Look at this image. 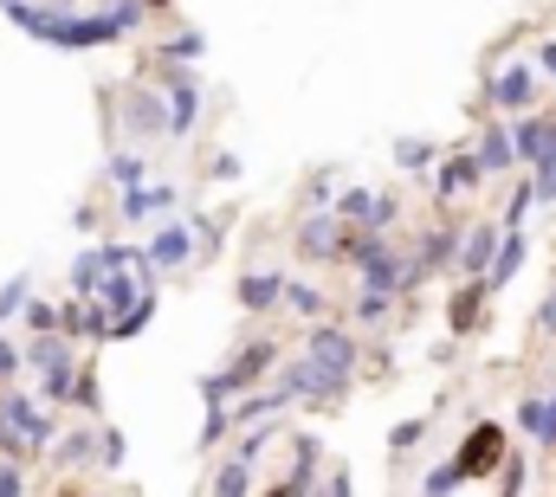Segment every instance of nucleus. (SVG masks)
Instances as JSON below:
<instances>
[{
  "label": "nucleus",
  "instance_id": "nucleus-11",
  "mask_svg": "<svg viewBox=\"0 0 556 497\" xmlns=\"http://www.w3.org/2000/svg\"><path fill=\"white\" fill-rule=\"evenodd\" d=\"M124 136L130 142H168V117H162V98L149 85L124 91Z\"/></svg>",
  "mask_w": 556,
  "mask_h": 497
},
{
  "label": "nucleus",
  "instance_id": "nucleus-20",
  "mask_svg": "<svg viewBox=\"0 0 556 497\" xmlns=\"http://www.w3.org/2000/svg\"><path fill=\"white\" fill-rule=\"evenodd\" d=\"M485 297H492V291H485L479 278H466V284L446 297V330H453V336H472V330H479V317H485Z\"/></svg>",
  "mask_w": 556,
  "mask_h": 497
},
{
  "label": "nucleus",
  "instance_id": "nucleus-34",
  "mask_svg": "<svg viewBox=\"0 0 556 497\" xmlns=\"http://www.w3.org/2000/svg\"><path fill=\"white\" fill-rule=\"evenodd\" d=\"M389 310H395V297H376V291H356V323H363V330H376V323H389Z\"/></svg>",
  "mask_w": 556,
  "mask_h": 497
},
{
  "label": "nucleus",
  "instance_id": "nucleus-10",
  "mask_svg": "<svg viewBox=\"0 0 556 497\" xmlns=\"http://www.w3.org/2000/svg\"><path fill=\"white\" fill-rule=\"evenodd\" d=\"M343 233H350V227H343L337 214H304L298 233H291V246H298V258H311V265H337Z\"/></svg>",
  "mask_w": 556,
  "mask_h": 497
},
{
  "label": "nucleus",
  "instance_id": "nucleus-27",
  "mask_svg": "<svg viewBox=\"0 0 556 497\" xmlns=\"http://www.w3.org/2000/svg\"><path fill=\"white\" fill-rule=\"evenodd\" d=\"M155 310H162V297H155V291H149V297H137L124 317H111V343H137L142 330L155 323Z\"/></svg>",
  "mask_w": 556,
  "mask_h": 497
},
{
  "label": "nucleus",
  "instance_id": "nucleus-19",
  "mask_svg": "<svg viewBox=\"0 0 556 497\" xmlns=\"http://www.w3.org/2000/svg\"><path fill=\"white\" fill-rule=\"evenodd\" d=\"M525 258H531V240H525V233H498V252H492V265H485L479 284H485V291H505V284L525 271Z\"/></svg>",
  "mask_w": 556,
  "mask_h": 497
},
{
  "label": "nucleus",
  "instance_id": "nucleus-9",
  "mask_svg": "<svg viewBox=\"0 0 556 497\" xmlns=\"http://www.w3.org/2000/svg\"><path fill=\"white\" fill-rule=\"evenodd\" d=\"M511 155L518 168H538V162H556V111H531V117H511Z\"/></svg>",
  "mask_w": 556,
  "mask_h": 497
},
{
  "label": "nucleus",
  "instance_id": "nucleus-43",
  "mask_svg": "<svg viewBox=\"0 0 556 497\" xmlns=\"http://www.w3.org/2000/svg\"><path fill=\"white\" fill-rule=\"evenodd\" d=\"M531 323H538L544 336H556V284L544 291V304H538V317H531Z\"/></svg>",
  "mask_w": 556,
  "mask_h": 497
},
{
  "label": "nucleus",
  "instance_id": "nucleus-36",
  "mask_svg": "<svg viewBox=\"0 0 556 497\" xmlns=\"http://www.w3.org/2000/svg\"><path fill=\"white\" fill-rule=\"evenodd\" d=\"M415 492H420V497H453V492H459V472H453V466H427Z\"/></svg>",
  "mask_w": 556,
  "mask_h": 497
},
{
  "label": "nucleus",
  "instance_id": "nucleus-21",
  "mask_svg": "<svg viewBox=\"0 0 556 497\" xmlns=\"http://www.w3.org/2000/svg\"><path fill=\"white\" fill-rule=\"evenodd\" d=\"M472 162L485 168V181H492V175H511V168H518V155H511V129H505V124L479 129V142H472Z\"/></svg>",
  "mask_w": 556,
  "mask_h": 497
},
{
  "label": "nucleus",
  "instance_id": "nucleus-15",
  "mask_svg": "<svg viewBox=\"0 0 556 497\" xmlns=\"http://www.w3.org/2000/svg\"><path fill=\"white\" fill-rule=\"evenodd\" d=\"M498 233H505L498 220H479V227H459V258H453V265H459L466 278H485V265H492V252H498Z\"/></svg>",
  "mask_w": 556,
  "mask_h": 497
},
{
  "label": "nucleus",
  "instance_id": "nucleus-45",
  "mask_svg": "<svg viewBox=\"0 0 556 497\" xmlns=\"http://www.w3.org/2000/svg\"><path fill=\"white\" fill-rule=\"evenodd\" d=\"M538 65H544V72L556 78V39H544V46H538Z\"/></svg>",
  "mask_w": 556,
  "mask_h": 497
},
{
  "label": "nucleus",
  "instance_id": "nucleus-38",
  "mask_svg": "<svg viewBox=\"0 0 556 497\" xmlns=\"http://www.w3.org/2000/svg\"><path fill=\"white\" fill-rule=\"evenodd\" d=\"M492 497H525V453H505V466H498V492Z\"/></svg>",
  "mask_w": 556,
  "mask_h": 497
},
{
  "label": "nucleus",
  "instance_id": "nucleus-39",
  "mask_svg": "<svg viewBox=\"0 0 556 497\" xmlns=\"http://www.w3.org/2000/svg\"><path fill=\"white\" fill-rule=\"evenodd\" d=\"M26 297H33V278H26V271H20V278H7V284H0V323H7V317H20V304H26Z\"/></svg>",
  "mask_w": 556,
  "mask_h": 497
},
{
  "label": "nucleus",
  "instance_id": "nucleus-44",
  "mask_svg": "<svg viewBox=\"0 0 556 497\" xmlns=\"http://www.w3.org/2000/svg\"><path fill=\"white\" fill-rule=\"evenodd\" d=\"M214 181H240V155L220 149V155H214Z\"/></svg>",
  "mask_w": 556,
  "mask_h": 497
},
{
  "label": "nucleus",
  "instance_id": "nucleus-5",
  "mask_svg": "<svg viewBox=\"0 0 556 497\" xmlns=\"http://www.w3.org/2000/svg\"><path fill=\"white\" fill-rule=\"evenodd\" d=\"M155 98H162V117H168V142H188L201 124V72L194 65H168L155 78Z\"/></svg>",
  "mask_w": 556,
  "mask_h": 497
},
{
  "label": "nucleus",
  "instance_id": "nucleus-16",
  "mask_svg": "<svg viewBox=\"0 0 556 497\" xmlns=\"http://www.w3.org/2000/svg\"><path fill=\"white\" fill-rule=\"evenodd\" d=\"M233 297H240V310H247V317H273L278 297H285V271H266V265H260V271H247V278L233 284Z\"/></svg>",
  "mask_w": 556,
  "mask_h": 497
},
{
  "label": "nucleus",
  "instance_id": "nucleus-25",
  "mask_svg": "<svg viewBox=\"0 0 556 497\" xmlns=\"http://www.w3.org/2000/svg\"><path fill=\"white\" fill-rule=\"evenodd\" d=\"M453 258H459V227H427L420 233V252H415L420 271H446Z\"/></svg>",
  "mask_w": 556,
  "mask_h": 497
},
{
  "label": "nucleus",
  "instance_id": "nucleus-40",
  "mask_svg": "<svg viewBox=\"0 0 556 497\" xmlns=\"http://www.w3.org/2000/svg\"><path fill=\"white\" fill-rule=\"evenodd\" d=\"M531 207H556V162L531 168Z\"/></svg>",
  "mask_w": 556,
  "mask_h": 497
},
{
  "label": "nucleus",
  "instance_id": "nucleus-17",
  "mask_svg": "<svg viewBox=\"0 0 556 497\" xmlns=\"http://www.w3.org/2000/svg\"><path fill=\"white\" fill-rule=\"evenodd\" d=\"M46 453H52V466H59V472L72 479V472L98 466V426H72V433H59V439H52Z\"/></svg>",
  "mask_w": 556,
  "mask_h": 497
},
{
  "label": "nucleus",
  "instance_id": "nucleus-18",
  "mask_svg": "<svg viewBox=\"0 0 556 497\" xmlns=\"http://www.w3.org/2000/svg\"><path fill=\"white\" fill-rule=\"evenodd\" d=\"M72 362H78V356H72L65 336H26V343H20V369H33L39 381L59 374V369H72Z\"/></svg>",
  "mask_w": 556,
  "mask_h": 497
},
{
  "label": "nucleus",
  "instance_id": "nucleus-2",
  "mask_svg": "<svg viewBox=\"0 0 556 497\" xmlns=\"http://www.w3.org/2000/svg\"><path fill=\"white\" fill-rule=\"evenodd\" d=\"M278 369V336H240V349L227 356V369L201 374V400H240L247 387H266V374Z\"/></svg>",
  "mask_w": 556,
  "mask_h": 497
},
{
  "label": "nucleus",
  "instance_id": "nucleus-30",
  "mask_svg": "<svg viewBox=\"0 0 556 497\" xmlns=\"http://www.w3.org/2000/svg\"><path fill=\"white\" fill-rule=\"evenodd\" d=\"M395 168H402V175H427V168H433V142H427V136H402V142H395Z\"/></svg>",
  "mask_w": 556,
  "mask_h": 497
},
{
  "label": "nucleus",
  "instance_id": "nucleus-33",
  "mask_svg": "<svg viewBox=\"0 0 556 497\" xmlns=\"http://www.w3.org/2000/svg\"><path fill=\"white\" fill-rule=\"evenodd\" d=\"M124 459H130V439L117 426H98V466L104 472H124Z\"/></svg>",
  "mask_w": 556,
  "mask_h": 497
},
{
  "label": "nucleus",
  "instance_id": "nucleus-13",
  "mask_svg": "<svg viewBox=\"0 0 556 497\" xmlns=\"http://www.w3.org/2000/svg\"><path fill=\"white\" fill-rule=\"evenodd\" d=\"M59 336L65 343H111V317L98 297H65L59 304Z\"/></svg>",
  "mask_w": 556,
  "mask_h": 497
},
{
  "label": "nucleus",
  "instance_id": "nucleus-31",
  "mask_svg": "<svg viewBox=\"0 0 556 497\" xmlns=\"http://www.w3.org/2000/svg\"><path fill=\"white\" fill-rule=\"evenodd\" d=\"M65 407H78V413H91V420L104 413V394H98V374L85 369V362H78V374H72V400H65Z\"/></svg>",
  "mask_w": 556,
  "mask_h": 497
},
{
  "label": "nucleus",
  "instance_id": "nucleus-3",
  "mask_svg": "<svg viewBox=\"0 0 556 497\" xmlns=\"http://www.w3.org/2000/svg\"><path fill=\"white\" fill-rule=\"evenodd\" d=\"M505 453H511V433L498 426V420H472L466 433H459V446H453V472H459V485H492L498 479V466H505Z\"/></svg>",
  "mask_w": 556,
  "mask_h": 497
},
{
  "label": "nucleus",
  "instance_id": "nucleus-46",
  "mask_svg": "<svg viewBox=\"0 0 556 497\" xmlns=\"http://www.w3.org/2000/svg\"><path fill=\"white\" fill-rule=\"evenodd\" d=\"M142 13H162V7H175V0H137Z\"/></svg>",
  "mask_w": 556,
  "mask_h": 497
},
{
  "label": "nucleus",
  "instance_id": "nucleus-41",
  "mask_svg": "<svg viewBox=\"0 0 556 497\" xmlns=\"http://www.w3.org/2000/svg\"><path fill=\"white\" fill-rule=\"evenodd\" d=\"M0 497H26V466L0 459Z\"/></svg>",
  "mask_w": 556,
  "mask_h": 497
},
{
  "label": "nucleus",
  "instance_id": "nucleus-23",
  "mask_svg": "<svg viewBox=\"0 0 556 497\" xmlns=\"http://www.w3.org/2000/svg\"><path fill=\"white\" fill-rule=\"evenodd\" d=\"M285 446H291V472H285V485H291V492H311V479H317V466H324L317 433H285Z\"/></svg>",
  "mask_w": 556,
  "mask_h": 497
},
{
  "label": "nucleus",
  "instance_id": "nucleus-4",
  "mask_svg": "<svg viewBox=\"0 0 556 497\" xmlns=\"http://www.w3.org/2000/svg\"><path fill=\"white\" fill-rule=\"evenodd\" d=\"M298 356H304L311 369H324L337 387H350V381H356V369H363V343H356L350 330H337V323H311Z\"/></svg>",
  "mask_w": 556,
  "mask_h": 497
},
{
  "label": "nucleus",
  "instance_id": "nucleus-26",
  "mask_svg": "<svg viewBox=\"0 0 556 497\" xmlns=\"http://www.w3.org/2000/svg\"><path fill=\"white\" fill-rule=\"evenodd\" d=\"M104 181H111L117 194H130V188H142V181H149V162H142V149H117V155L104 162Z\"/></svg>",
  "mask_w": 556,
  "mask_h": 497
},
{
  "label": "nucleus",
  "instance_id": "nucleus-14",
  "mask_svg": "<svg viewBox=\"0 0 556 497\" xmlns=\"http://www.w3.org/2000/svg\"><path fill=\"white\" fill-rule=\"evenodd\" d=\"M175 207H181V188H175V181H142V188H130V194H117L124 227H142V220L175 214Z\"/></svg>",
  "mask_w": 556,
  "mask_h": 497
},
{
  "label": "nucleus",
  "instance_id": "nucleus-6",
  "mask_svg": "<svg viewBox=\"0 0 556 497\" xmlns=\"http://www.w3.org/2000/svg\"><path fill=\"white\" fill-rule=\"evenodd\" d=\"M330 214H337L343 227H356V233H389V227L402 220V201H395V194H376V188H363V181H350V188L330 194Z\"/></svg>",
  "mask_w": 556,
  "mask_h": 497
},
{
  "label": "nucleus",
  "instance_id": "nucleus-29",
  "mask_svg": "<svg viewBox=\"0 0 556 497\" xmlns=\"http://www.w3.org/2000/svg\"><path fill=\"white\" fill-rule=\"evenodd\" d=\"M207 52V39L194 33V26H181V33H168V46H162V65H194Z\"/></svg>",
  "mask_w": 556,
  "mask_h": 497
},
{
  "label": "nucleus",
  "instance_id": "nucleus-47",
  "mask_svg": "<svg viewBox=\"0 0 556 497\" xmlns=\"http://www.w3.org/2000/svg\"><path fill=\"white\" fill-rule=\"evenodd\" d=\"M266 497H304V492H291V485H285V479H278V485H273V492H266Z\"/></svg>",
  "mask_w": 556,
  "mask_h": 497
},
{
  "label": "nucleus",
  "instance_id": "nucleus-1",
  "mask_svg": "<svg viewBox=\"0 0 556 497\" xmlns=\"http://www.w3.org/2000/svg\"><path fill=\"white\" fill-rule=\"evenodd\" d=\"M52 439H59L52 407H46L39 394H26V387H0V459L26 466V459H39Z\"/></svg>",
  "mask_w": 556,
  "mask_h": 497
},
{
  "label": "nucleus",
  "instance_id": "nucleus-35",
  "mask_svg": "<svg viewBox=\"0 0 556 497\" xmlns=\"http://www.w3.org/2000/svg\"><path fill=\"white\" fill-rule=\"evenodd\" d=\"M201 407H207V420H201V446L214 453V446L233 433V420H227V407H220V400H201Z\"/></svg>",
  "mask_w": 556,
  "mask_h": 497
},
{
  "label": "nucleus",
  "instance_id": "nucleus-7",
  "mask_svg": "<svg viewBox=\"0 0 556 497\" xmlns=\"http://www.w3.org/2000/svg\"><path fill=\"white\" fill-rule=\"evenodd\" d=\"M538 85H544L538 65H525V59H518V65H498V72L485 78V104L505 111V117H531V111H538Z\"/></svg>",
  "mask_w": 556,
  "mask_h": 497
},
{
  "label": "nucleus",
  "instance_id": "nucleus-37",
  "mask_svg": "<svg viewBox=\"0 0 556 497\" xmlns=\"http://www.w3.org/2000/svg\"><path fill=\"white\" fill-rule=\"evenodd\" d=\"M420 439H427V420H395V426H389V453H415Z\"/></svg>",
  "mask_w": 556,
  "mask_h": 497
},
{
  "label": "nucleus",
  "instance_id": "nucleus-28",
  "mask_svg": "<svg viewBox=\"0 0 556 497\" xmlns=\"http://www.w3.org/2000/svg\"><path fill=\"white\" fill-rule=\"evenodd\" d=\"M207 497H253V472H247V466H233V459H220V466H214V479H207Z\"/></svg>",
  "mask_w": 556,
  "mask_h": 497
},
{
  "label": "nucleus",
  "instance_id": "nucleus-22",
  "mask_svg": "<svg viewBox=\"0 0 556 497\" xmlns=\"http://www.w3.org/2000/svg\"><path fill=\"white\" fill-rule=\"evenodd\" d=\"M278 310H291V317H304V323H324L330 297H324V284H311V278H285V297H278Z\"/></svg>",
  "mask_w": 556,
  "mask_h": 497
},
{
  "label": "nucleus",
  "instance_id": "nucleus-32",
  "mask_svg": "<svg viewBox=\"0 0 556 497\" xmlns=\"http://www.w3.org/2000/svg\"><path fill=\"white\" fill-rule=\"evenodd\" d=\"M20 317H26V336H59V304L26 297V304H20Z\"/></svg>",
  "mask_w": 556,
  "mask_h": 497
},
{
  "label": "nucleus",
  "instance_id": "nucleus-8",
  "mask_svg": "<svg viewBox=\"0 0 556 497\" xmlns=\"http://www.w3.org/2000/svg\"><path fill=\"white\" fill-rule=\"evenodd\" d=\"M194 258H201V240H194V227H188V220H162V227L149 233V246H142V265H149L155 278L188 271Z\"/></svg>",
  "mask_w": 556,
  "mask_h": 497
},
{
  "label": "nucleus",
  "instance_id": "nucleus-12",
  "mask_svg": "<svg viewBox=\"0 0 556 497\" xmlns=\"http://www.w3.org/2000/svg\"><path fill=\"white\" fill-rule=\"evenodd\" d=\"M472 188H485V168L472 162V149H453V155L427 175V194H433V201H459V194H472Z\"/></svg>",
  "mask_w": 556,
  "mask_h": 497
},
{
  "label": "nucleus",
  "instance_id": "nucleus-42",
  "mask_svg": "<svg viewBox=\"0 0 556 497\" xmlns=\"http://www.w3.org/2000/svg\"><path fill=\"white\" fill-rule=\"evenodd\" d=\"M20 374V336H0V387Z\"/></svg>",
  "mask_w": 556,
  "mask_h": 497
},
{
  "label": "nucleus",
  "instance_id": "nucleus-24",
  "mask_svg": "<svg viewBox=\"0 0 556 497\" xmlns=\"http://www.w3.org/2000/svg\"><path fill=\"white\" fill-rule=\"evenodd\" d=\"M278 439H285V420H278V426H266V420H260V426H240V439H233V453H227V459L253 472V466H260V459L273 453Z\"/></svg>",
  "mask_w": 556,
  "mask_h": 497
}]
</instances>
